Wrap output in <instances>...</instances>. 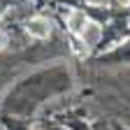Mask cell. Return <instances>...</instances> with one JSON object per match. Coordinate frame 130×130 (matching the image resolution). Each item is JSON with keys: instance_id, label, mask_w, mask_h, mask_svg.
Returning a JSON list of instances; mask_svg holds the SVG:
<instances>
[{"instance_id": "obj_1", "label": "cell", "mask_w": 130, "mask_h": 130, "mask_svg": "<svg viewBox=\"0 0 130 130\" xmlns=\"http://www.w3.org/2000/svg\"><path fill=\"white\" fill-rule=\"evenodd\" d=\"M26 28H28L30 35H35V37H46V35H49V30H51L49 21H46V19H42V16H35V19H30Z\"/></svg>"}, {"instance_id": "obj_3", "label": "cell", "mask_w": 130, "mask_h": 130, "mask_svg": "<svg viewBox=\"0 0 130 130\" xmlns=\"http://www.w3.org/2000/svg\"><path fill=\"white\" fill-rule=\"evenodd\" d=\"M5 44H7V37H5V32H3V30H0V49H3Z\"/></svg>"}, {"instance_id": "obj_2", "label": "cell", "mask_w": 130, "mask_h": 130, "mask_svg": "<svg viewBox=\"0 0 130 130\" xmlns=\"http://www.w3.org/2000/svg\"><path fill=\"white\" fill-rule=\"evenodd\" d=\"M88 19H86V14H81V12H72L70 14V28L74 30V32H81L84 35V30L88 28Z\"/></svg>"}]
</instances>
